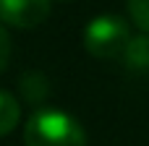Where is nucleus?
Masks as SVG:
<instances>
[{
    "label": "nucleus",
    "instance_id": "1",
    "mask_svg": "<svg viewBox=\"0 0 149 146\" xmlns=\"http://www.w3.org/2000/svg\"><path fill=\"white\" fill-rule=\"evenodd\" d=\"M26 146H86L84 128L60 110H39L24 125Z\"/></svg>",
    "mask_w": 149,
    "mask_h": 146
},
{
    "label": "nucleus",
    "instance_id": "2",
    "mask_svg": "<svg viewBox=\"0 0 149 146\" xmlns=\"http://www.w3.org/2000/svg\"><path fill=\"white\" fill-rule=\"evenodd\" d=\"M131 42V31L123 18L118 16H97L84 29V47L89 55L100 60H118L123 57Z\"/></svg>",
    "mask_w": 149,
    "mask_h": 146
},
{
    "label": "nucleus",
    "instance_id": "3",
    "mask_svg": "<svg viewBox=\"0 0 149 146\" xmlns=\"http://www.w3.org/2000/svg\"><path fill=\"white\" fill-rule=\"evenodd\" d=\"M52 0H0V21L16 29H34L50 16Z\"/></svg>",
    "mask_w": 149,
    "mask_h": 146
},
{
    "label": "nucleus",
    "instance_id": "4",
    "mask_svg": "<svg viewBox=\"0 0 149 146\" xmlns=\"http://www.w3.org/2000/svg\"><path fill=\"white\" fill-rule=\"evenodd\" d=\"M120 60L131 71H147L149 68V37H131V42H128Z\"/></svg>",
    "mask_w": 149,
    "mask_h": 146
},
{
    "label": "nucleus",
    "instance_id": "5",
    "mask_svg": "<svg viewBox=\"0 0 149 146\" xmlns=\"http://www.w3.org/2000/svg\"><path fill=\"white\" fill-rule=\"evenodd\" d=\"M18 118H21L18 102H16L8 91H0V136L10 133V131L18 125Z\"/></svg>",
    "mask_w": 149,
    "mask_h": 146
},
{
    "label": "nucleus",
    "instance_id": "6",
    "mask_svg": "<svg viewBox=\"0 0 149 146\" xmlns=\"http://www.w3.org/2000/svg\"><path fill=\"white\" fill-rule=\"evenodd\" d=\"M128 13L139 29L149 31V0H128Z\"/></svg>",
    "mask_w": 149,
    "mask_h": 146
},
{
    "label": "nucleus",
    "instance_id": "7",
    "mask_svg": "<svg viewBox=\"0 0 149 146\" xmlns=\"http://www.w3.org/2000/svg\"><path fill=\"white\" fill-rule=\"evenodd\" d=\"M8 57H10V37H8V31L0 26V71L8 65Z\"/></svg>",
    "mask_w": 149,
    "mask_h": 146
},
{
    "label": "nucleus",
    "instance_id": "8",
    "mask_svg": "<svg viewBox=\"0 0 149 146\" xmlns=\"http://www.w3.org/2000/svg\"><path fill=\"white\" fill-rule=\"evenodd\" d=\"M60 3H71V0H60Z\"/></svg>",
    "mask_w": 149,
    "mask_h": 146
}]
</instances>
